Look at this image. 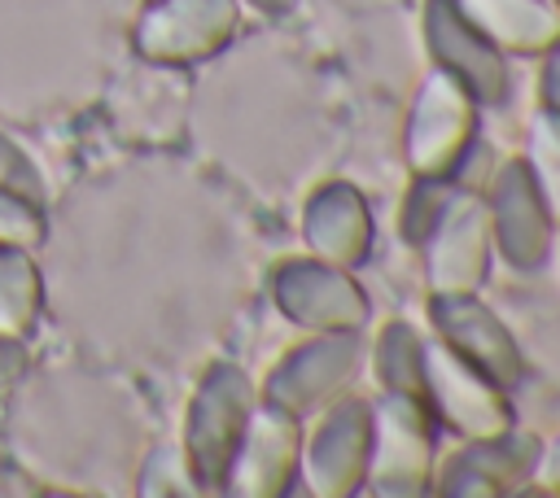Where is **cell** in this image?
I'll return each instance as SVG.
<instances>
[{
  "label": "cell",
  "mask_w": 560,
  "mask_h": 498,
  "mask_svg": "<svg viewBox=\"0 0 560 498\" xmlns=\"http://www.w3.org/2000/svg\"><path fill=\"white\" fill-rule=\"evenodd\" d=\"M228 22H232V13L223 0H162L140 22L136 44L158 61H184V57L214 48V39L228 31Z\"/></svg>",
  "instance_id": "cell-1"
},
{
  "label": "cell",
  "mask_w": 560,
  "mask_h": 498,
  "mask_svg": "<svg viewBox=\"0 0 560 498\" xmlns=\"http://www.w3.org/2000/svg\"><path fill=\"white\" fill-rule=\"evenodd\" d=\"M39 315V275L22 245H0V336H26Z\"/></svg>",
  "instance_id": "cell-2"
},
{
  "label": "cell",
  "mask_w": 560,
  "mask_h": 498,
  "mask_svg": "<svg viewBox=\"0 0 560 498\" xmlns=\"http://www.w3.org/2000/svg\"><path fill=\"white\" fill-rule=\"evenodd\" d=\"M0 192H13L22 201H31V205L44 201V175L35 170L26 149H18L9 135H0Z\"/></svg>",
  "instance_id": "cell-3"
},
{
  "label": "cell",
  "mask_w": 560,
  "mask_h": 498,
  "mask_svg": "<svg viewBox=\"0 0 560 498\" xmlns=\"http://www.w3.org/2000/svg\"><path fill=\"white\" fill-rule=\"evenodd\" d=\"M44 236V218H39V205L13 197V192H0V245H35Z\"/></svg>",
  "instance_id": "cell-4"
},
{
  "label": "cell",
  "mask_w": 560,
  "mask_h": 498,
  "mask_svg": "<svg viewBox=\"0 0 560 498\" xmlns=\"http://www.w3.org/2000/svg\"><path fill=\"white\" fill-rule=\"evenodd\" d=\"M22 371H26V349L18 345V336H0V389H9Z\"/></svg>",
  "instance_id": "cell-5"
}]
</instances>
